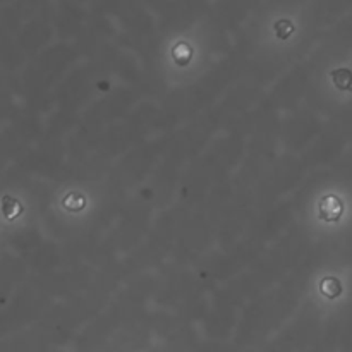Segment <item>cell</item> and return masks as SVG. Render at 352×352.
<instances>
[{
	"instance_id": "1",
	"label": "cell",
	"mask_w": 352,
	"mask_h": 352,
	"mask_svg": "<svg viewBox=\"0 0 352 352\" xmlns=\"http://www.w3.org/2000/svg\"><path fill=\"white\" fill-rule=\"evenodd\" d=\"M342 201H340L337 196H327L320 203V215L323 220H329V222H336L342 215Z\"/></svg>"
},
{
	"instance_id": "2",
	"label": "cell",
	"mask_w": 352,
	"mask_h": 352,
	"mask_svg": "<svg viewBox=\"0 0 352 352\" xmlns=\"http://www.w3.org/2000/svg\"><path fill=\"white\" fill-rule=\"evenodd\" d=\"M86 201H85V196L79 195V192H71L69 196H65L64 199V206L65 208L72 210V212H79V210L85 208Z\"/></svg>"
},
{
	"instance_id": "3",
	"label": "cell",
	"mask_w": 352,
	"mask_h": 352,
	"mask_svg": "<svg viewBox=\"0 0 352 352\" xmlns=\"http://www.w3.org/2000/svg\"><path fill=\"white\" fill-rule=\"evenodd\" d=\"M174 58L177 60V64L186 65L189 58H191V48L186 43H179L177 47L174 48Z\"/></svg>"
},
{
	"instance_id": "4",
	"label": "cell",
	"mask_w": 352,
	"mask_h": 352,
	"mask_svg": "<svg viewBox=\"0 0 352 352\" xmlns=\"http://www.w3.org/2000/svg\"><path fill=\"white\" fill-rule=\"evenodd\" d=\"M322 292H323V294H325V296H329V298H336V296L340 292L339 282L333 280V278H329V280H323V284H322Z\"/></svg>"
},
{
	"instance_id": "5",
	"label": "cell",
	"mask_w": 352,
	"mask_h": 352,
	"mask_svg": "<svg viewBox=\"0 0 352 352\" xmlns=\"http://www.w3.org/2000/svg\"><path fill=\"white\" fill-rule=\"evenodd\" d=\"M333 79H336V85L339 88H347L352 81L349 71H336L333 72Z\"/></svg>"
}]
</instances>
